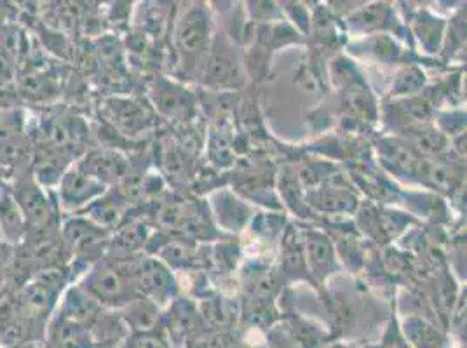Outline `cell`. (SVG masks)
<instances>
[{"label":"cell","instance_id":"18","mask_svg":"<svg viewBox=\"0 0 467 348\" xmlns=\"http://www.w3.org/2000/svg\"><path fill=\"white\" fill-rule=\"evenodd\" d=\"M55 342L61 348H89L86 331L74 321H65L55 329Z\"/></svg>","mask_w":467,"mask_h":348},{"label":"cell","instance_id":"19","mask_svg":"<svg viewBox=\"0 0 467 348\" xmlns=\"http://www.w3.org/2000/svg\"><path fill=\"white\" fill-rule=\"evenodd\" d=\"M290 333L293 342L302 348H317L323 343V333L317 326L311 322H306L302 319H292L290 321Z\"/></svg>","mask_w":467,"mask_h":348},{"label":"cell","instance_id":"30","mask_svg":"<svg viewBox=\"0 0 467 348\" xmlns=\"http://www.w3.org/2000/svg\"><path fill=\"white\" fill-rule=\"evenodd\" d=\"M195 324V312L189 305H178L171 315V328L176 333H187Z\"/></svg>","mask_w":467,"mask_h":348},{"label":"cell","instance_id":"15","mask_svg":"<svg viewBox=\"0 0 467 348\" xmlns=\"http://www.w3.org/2000/svg\"><path fill=\"white\" fill-rule=\"evenodd\" d=\"M65 309H67V317L70 319V321H74V322H80V321H84V319H89V317H93L95 315V312H97V305H95V298L88 292H84V291H72L70 294H68V298H67V305H65Z\"/></svg>","mask_w":467,"mask_h":348},{"label":"cell","instance_id":"3","mask_svg":"<svg viewBox=\"0 0 467 348\" xmlns=\"http://www.w3.org/2000/svg\"><path fill=\"white\" fill-rule=\"evenodd\" d=\"M133 279L140 290L156 300H164L173 292V279L156 260H143L133 271Z\"/></svg>","mask_w":467,"mask_h":348},{"label":"cell","instance_id":"9","mask_svg":"<svg viewBox=\"0 0 467 348\" xmlns=\"http://www.w3.org/2000/svg\"><path fill=\"white\" fill-rule=\"evenodd\" d=\"M82 169L103 183V181L120 178L126 171V162L120 155L98 152V154L89 155V159L84 162Z\"/></svg>","mask_w":467,"mask_h":348},{"label":"cell","instance_id":"27","mask_svg":"<svg viewBox=\"0 0 467 348\" xmlns=\"http://www.w3.org/2000/svg\"><path fill=\"white\" fill-rule=\"evenodd\" d=\"M212 159L218 166H229L233 162V147L231 141L222 131H214L212 136Z\"/></svg>","mask_w":467,"mask_h":348},{"label":"cell","instance_id":"32","mask_svg":"<svg viewBox=\"0 0 467 348\" xmlns=\"http://www.w3.org/2000/svg\"><path fill=\"white\" fill-rule=\"evenodd\" d=\"M371 53L382 59H396L400 56V47L389 37H377L371 40Z\"/></svg>","mask_w":467,"mask_h":348},{"label":"cell","instance_id":"11","mask_svg":"<svg viewBox=\"0 0 467 348\" xmlns=\"http://www.w3.org/2000/svg\"><path fill=\"white\" fill-rule=\"evenodd\" d=\"M110 116L117 126L126 133H138L147 124V114L131 101H116L110 105Z\"/></svg>","mask_w":467,"mask_h":348},{"label":"cell","instance_id":"13","mask_svg":"<svg viewBox=\"0 0 467 348\" xmlns=\"http://www.w3.org/2000/svg\"><path fill=\"white\" fill-rule=\"evenodd\" d=\"M126 319L138 333H150L156 328L157 309L150 300H137L130 305Z\"/></svg>","mask_w":467,"mask_h":348},{"label":"cell","instance_id":"10","mask_svg":"<svg viewBox=\"0 0 467 348\" xmlns=\"http://www.w3.org/2000/svg\"><path fill=\"white\" fill-rule=\"evenodd\" d=\"M307 260L316 277L328 275L335 267V256L330 241L319 233H309L307 239Z\"/></svg>","mask_w":467,"mask_h":348},{"label":"cell","instance_id":"7","mask_svg":"<svg viewBox=\"0 0 467 348\" xmlns=\"http://www.w3.org/2000/svg\"><path fill=\"white\" fill-rule=\"evenodd\" d=\"M67 241L76 252H93L105 242V230L84 220H72L65 227Z\"/></svg>","mask_w":467,"mask_h":348},{"label":"cell","instance_id":"1","mask_svg":"<svg viewBox=\"0 0 467 348\" xmlns=\"http://www.w3.org/2000/svg\"><path fill=\"white\" fill-rule=\"evenodd\" d=\"M210 18L204 9H191L176 28V44L185 53L202 51L210 42Z\"/></svg>","mask_w":467,"mask_h":348},{"label":"cell","instance_id":"26","mask_svg":"<svg viewBox=\"0 0 467 348\" xmlns=\"http://www.w3.org/2000/svg\"><path fill=\"white\" fill-rule=\"evenodd\" d=\"M147 239V230L141 225H130L117 235V246L124 251H133L140 248Z\"/></svg>","mask_w":467,"mask_h":348},{"label":"cell","instance_id":"20","mask_svg":"<svg viewBox=\"0 0 467 348\" xmlns=\"http://www.w3.org/2000/svg\"><path fill=\"white\" fill-rule=\"evenodd\" d=\"M53 296L55 292L47 282H36V284H30L23 292V303L30 312L40 313L47 310L49 303L53 302Z\"/></svg>","mask_w":467,"mask_h":348},{"label":"cell","instance_id":"28","mask_svg":"<svg viewBox=\"0 0 467 348\" xmlns=\"http://www.w3.org/2000/svg\"><path fill=\"white\" fill-rule=\"evenodd\" d=\"M119 214H120L119 213V208L116 204H110V200L98 202L91 208V218H93V221H97L99 229L117 223Z\"/></svg>","mask_w":467,"mask_h":348},{"label":"cell","instance_id":"12","mask_svg":"<svg viewBox=\"0 0 467 348\" xmlns=\"http://www.w3.org/2000/svg\"><path fill=\"white\" fill-rule=\"evenodd\" d=\"M405 333L411 345L419 348H440L443 336L432 324L419 317H410L405 322Z\"/></svg>","mask_w":467,"mask_h":348},{"label":"cell","instance_id":"6","mask_svg":"<svg viewBox=\"0 0 467 348\" xmlns=\"http://www.w3.org/2000/svg\"><path fill=\"white\" fill-rule=\"evenodd\" d=\"M156 103L157 108L170 117L185 118L194 112L192 97L170 82L157 84Z\"/></svg>","mask_w":467,"mask_h":348},{"label":"cell","instance_id":"14","mask_svg":"<svg viewBox=\"0 0 467 348\" xmlns=\"http://www.w3.org/2000/svg\"><path fill=\"white\" fill-rule=\"evenodd\" d=\"M216 211L222 220V223L229 229H239L243 227L248 210L233 199L231 195L222 194L216 197Z\"/></svg>","mask_w":467,"mask_h":348},{"label":"cell","instance_id":"33","mask_svg":"<svg viewBox=\"0 0 467 348\" xmlns=\"http://www.w3.org/2000/svg\"><path fill=\"white\" fill-rule=\"evenodd\" d=\"M128 348H168L166 343L152 333H138L128 343Z\"/></svg>","mask_w":467,"mask_h":348},{"label":"cell","instance_id":"4","mask_svg":"<svg viewBox=\"0 0 467 348\" xmlns=\"http://www.w3.org/2000/svg\"><path fill=\"white\" fill-rule=\"evenodd\" d=\"M204 78L214 87H235L239 86V67L237 59L229 47H216L212 58L206 63Z\"/></svg>","mask_w":467,"mask_h":348},{"label":"cell","instance_id":"8","mask_svg":"<svg viewBox=\"0 0 467 348\" xmlns=\"http://www.w3.org/2000/svg\"><path fill=\"white\" fill-rule=\"evenodd\" d=\"M16 202L21 213L25 214L32 223H44L49 218L47 199L40 192L39 187L32 183L21 185L16 192Z\"/></svg>","mask_w":467,"mask_h":348},{"label":"cell","instance_id":"16","mask_svg":"<svg viewBox=\"0 0 467 348\" xmlns=\"http://www.w3.org/2000/svg\"><path fill=\"white\" fill-rule=\"evenodd\" d=\"M312 204L317 206L319 210H327V211H344L350 210L356 204V199L352 195L348 194L346 190H319L316 194L311 195Z\"/></svg>","mask_w":467,"mask_h":348},{"label":"cell","instance_id":"25","mask_svg":"<svg viewBox=\"0 0 467 348\" xmlns=\"http://www.w3.org/2000/svg\"><path fill=\"white\" fill-rule=\"evenodd\" d=\"M413 143L426 155L440 154L445 148V138L438 131H419L413 136Z\"/></svg>","mask_w":467,"mask_h":348},{"label":"cell","instance_id":"2","mask_svg":"<svg viewBox=\"0 0 467 348\" xmlns=\"http://www.w3.org/2000/svg\"><path fill=\"white\" fill-rule=\"evenodd\" d=\"M103 192V183L98 181L82 168L70 169L61 179V199L68 208H78L86 204L93 197Z\"/></svg>","mask_w":467,"mask_h":348},{"label":"cell","instance_id":"5","mask_svg":"<svg viewBox=\"0 0 467 348\" xmlns=\"http://www.w3.org/2000/svg\"><path fill=\"white\" fill-rule=\"evenodd\" d=\"M88 290L95 300L116 303L117 300L124 298L128 282L122 271L114 267H101L89 277Z\"/></svg>","mask_w":467,"mask_h":348},{"label":"cell","instance_id":"24","mask_svg":"<svg viewBox=\"0 0 467 348\" xmlns=\"http://www.w3.org/2000/svg\"><path fill=\"white\" fill-rule=\"evenodd\" d=\"M386 21V7L384 5H370L350 16V23L359 26L361 30H373L382 26Z\"/></svg>","mask_w":467,"mask_h":348},{"label":"cell","instance_id":"23","mask_svg":"<svg viewBox=\"0 0 467 348\" xmlns=\"http://www.w3.org/2000/svg\"><path fill=\"white\" fill-rule=\"evenodd\" d=\"M21 216L23 213H21L16 199L4 197L0 200V221H2V229H5V232L20 235Z\"/></svg>","mask_w":467,"mask_h":348},{"label":"cell","instance_id":"34","mask_svg":"<svg viewBox=\"0 0 467 348\" xmlns=\"http://www.w3.org/2000/svg\"><path fill=\"white\" fill-rule=\"evenodd\" d=\"M405 105V112L409 114L411 118L415 120H428L431 116V108H429L426 101H420V99H410Z\"/></svg>","mask_w":467,"mask_h":348},{"label":"cell","instance_id":"17","mask_svg":"<svg viewBox=\"0 0 467 348\" xmlns=\"http://www.w3.org/2000/svg\"><path fill=\"white\" fill-rule=\"evenodd\" d=\"M382 150H384L386 160L390 162L396 169L413 173L419 166L417 157L413 155L407 145H401L396 141H386V143H382Z\"/></svg>","mask_w":467,"mask_h":348},{"label":"cell","instance_id":"29","mask_svg":"<svg viewBox=\"0 0 467 348\" xmlns=\"http://www.w3.org/2000/svg\"><path fill=\"white\" fill-rule=\"evenodd\" d=\"M162 256L168 261H171L173 265H187L194 258V252H192L191 246H187L183 242H170L162 250Z\"/></svg>","mask_w":467,"mask_h":348},{"label":"cell","instance_id":"22","mask_svg":"<svg viewBox=\"0 0 467 348\" xmlns=\"http://www.w3.org/2000/svg\"><path fill=\"white\" fill-rule=\"evenodd\" d=\"M424 82H426L424 74L419 68L410 67V68H405L398 74V77L394 80V86H392V93L394 95L415 93L424 86Z\"/></svg>","mask_w":467,"mask_h":348},{"label":"cell","instance_id":"21","mask_svg":"<svg viewBox=\"0 0 467 348\" xmlns=\"http://www.w3.org/2000/svg\"><path fill=\"white\" fill-rule=\"evenodd\" d=\"M202 317L214 326V328H227L231 326L235 319V310L225 303V302H220V300H212V302H206L202 303Z\"/></svg>","mask_w":467,"mask_h":348},{"label":"cell","instance_id":"31","mask_svg":"<svg viewBox=\"0 0 467 348\" xmlns=\"http://www.w3.org/2000/svg\"><path fill=\"white\" fill-rule=\"evenodd\" d=\"M428 176L432 179V183L440 189H453L457 185L459 174L455 173L451 168L447 166H432L428 171Z\"/></svg>","mask_w":467,"mask_h":348},{"label":"cell","instance_id":"35","mask_svg":"<svg viewBox=\"0 0 467 348\" xmlns=\"http://www.w3.org/2000/svg\"><path fill=\"white\" fill-rule=\"evenodd\" d=\"M384 348H410L409 342L405 340V338H401L400 336V333H390L388 334V338H386V343H384Z\"/></svg>","mask_w":467,"mask_h":348}]
</instances>
